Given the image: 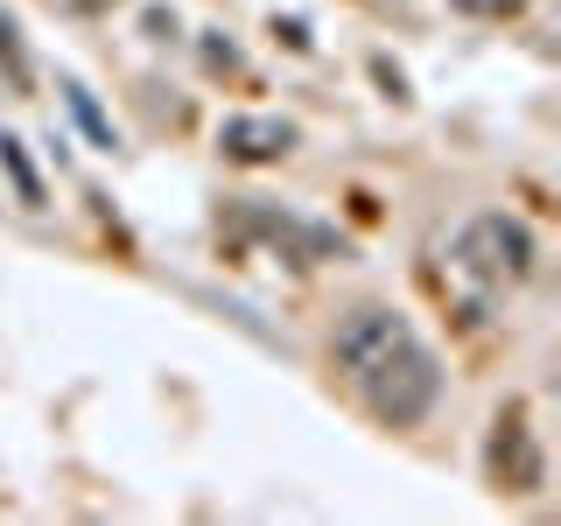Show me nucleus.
I'll return each mask as SVG.
<instances>
[{
    "label": "nucleus",
    "instance_id": "obj_1",
    "mask_svg": "<svg viewBox=\"0 0 561 526\" xmlns=\"http://www.w3.org/2000/svg\"><path fill=\"white\" fill-rule=\"evenodd\" d=\"M540 245H534V225L513 218V210H478V218L456 232V274H470L484 295L499 288H519L534 274Z\"/></svg>",
    "mask_w": 561,
    "mask_h": 526
},
{
    "label": "nucleus",
    "instance_id": "obj_2",
    "mask_svg": "<svg viewBox=\"0 0 561 526\" xmlns=\"http://www.w3.org/2000/svg\"><path fill=\"white\" fill-rule=\"evenodd\" d=\"M358 393L386 428H414V421H428L435 400H443V365H435V351L414 338L408 351H393L386 365H373V373L358 379Z\"/></svg>",
    "mask_w": 561,
    "mask_h": 526
},
{
    "label": "nucleus",
    "instance_id": "obj_3",
    "mask_svg": "<svg viewBox=\"0 0 561 526\" xmlns=\"http://www.w3.org/2000/svg\"><path fill=\"white\" fill-rule=\"evenodd\" d=\"M414 344V323L400 309H386V302H358L337 323V338H330V351H337V365L351 379H365L373 365H386L393 351H408Z\"/></svg>",
    "mask_w": 561,
    "mask_h": 526
},
{
    "label": "nucleus",
    "instance_id": "obj_4",
    "mask_svg": "<svg viewBox=\"0 0 561 526\" xmlns=\"http://www.w3.org/2000/svg\"><path fill=\"white\" fill-rule=\"evenodd\" d=\"M218 148L232 155V162H280V155L295 148V127L288 119H225Z\"/></svg>",
    "mask_w": 561,
    "mask_h": 526
},
{
    "label": "nucleus",
    "instance_id": "obj_5",
    "mask_svg": "<svg viewBox=\"0 0 561 526\" xmlns=\"http://www.w3.org/2000/svg\"><path fill=\"white\" fill-rule=\"evenodd\" d=\"M499 449H513V470H505V484H513V491H534V484H540V456H534V443H526V421H519V414L499 421Z\"/></svg>",
    "mask_w": 561,
    "mask_h": 526
},
{
    "label": "nucleus",
    "instance_id": "obj_6",
    "mask_svg": "<svg viewBox=\"0 0 561 526\" xmlns=\"http://www.w3.org/2000/svg\"><path fill=\"white\" fill-rule=\"evenodd\" d=\"M0 169L14 175L22 204H43V183H35V169H28V155H22V140H14V134H0Z\"/></svg>",
    "mask_w": 561,
    "mask_h": 526
},
{
    "label": "nucleus",
    "instance_id": "obj_7",
    "mask_svg": "<svg viewBox=\"0 0 561 526\" xmlns=\"http://www.w3.org/2000/svg\"><path fill=\"white\" fill-rule=\"evenodd\" d=\"M64 99H70V113L84 119V134H92L99 148H119V140H113V127H105V113L92 105V92H78V84H64Z\"/></svg>",
    "mask_w": 561,
    "mask_h": 526
}]
</instances>
